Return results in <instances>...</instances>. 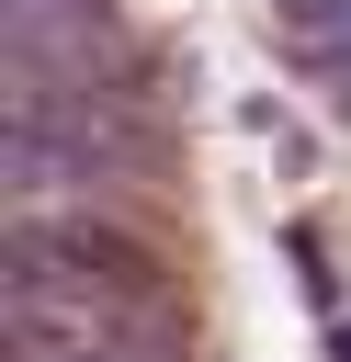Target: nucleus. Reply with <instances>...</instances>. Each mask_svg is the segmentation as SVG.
Listing matches in <instances>:
<instances>
[{
  "instance_id": "1",
  "label": "nucleus",
  "mask_w": 351,
  "mask_h": 362,
  "mask_svg": "<svg viewBox=\"0 0 351 362\" xmlns=\"http://www.w3.org/2000/svg\"><path fill=\"white\" fill-rule=\"evenodd\" d=\"M11 294H91V305H159V249L102 215H23L11 226Z\"/></svg>"
}]
</instances>
